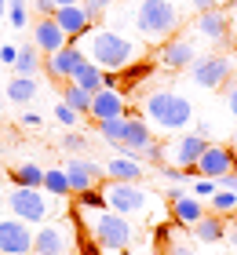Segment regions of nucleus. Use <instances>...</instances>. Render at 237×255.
Wrapping results in <instances>:
<instances>
[{"label":"nucleus","mask_w":237,"mask_h":255,"mask_svg":"<svg viewBox=\"0 0 237 255\" xmlns=\"http://www.w3.org/2000/svg\"><path fill=\"white\" fill-rule=\"evenodd\" d=\"M77 48H84V55H88L95 66L117 69V73H124V69L139 59V44L128 40L124 33H113V29H95V33L88 29L84 40H80Z\"/></svg>","instance_id":"f257e3e1"},{"label":"nucleus","mask_w":237,"mask_h":255,"mask_svg":"<svg viewBox=\"0 0 237 255\" xmlns=\"http://www.w3.org/2000/svg\"><path fill=\"white\" fill-rule=\"evenodd\" d=\"M132 18L146 40H168L179 29V11H175L172 0H139Z\"/></svg>","instance_id":"f03ea898"},{"label":"nucleus","mask_w":237,"mask_h":255,"mask_svg":"<svg viewBox=\"0 0 237 255\" xmlns=\"http://www.w3.org/2000/svg\"><path fill=\"white\" fill-rule=\"evenodd\" d=\"M146 121H153L157 128L164 131H183V128L194 121V106H190V99L179 95V91H153L146 99Z\"/></svg>","instance_id":"7ed1b4c3"},{"label":"nucleus","mask_w":237,"mask_h":255,"mask_svg":"<svg viewBox=\"0 0 237 255\" xmlns=\"http://www.w3.org/2000/svg\"><path fill=\"white\" fill-rule=\"evenodd\" d=\"M88 230H91V237L99 241L102 248H110V252H124L135 241V230L128 223V215L113 212V208H99V212L91 215Z\"/></svg>","instance_id":"20e7f679"},{"label":"nucleus","mask_w":237,"mask_h":255,"mask_svg":"<svg viewBox=\"0 0 237 255\" xmlns=\"http://www.w3.org/2000/svg\"><path fill=\"white\" fill-rule=\"evenodd\" d=\"M47 197H55V193H47V190L40 193V190H29V186H11L7 208H11V215L26 219V223H44L51 215V201Z\"/></svg>","instance_id":"39448f33"},{"label":"nucleus","mask_w":237,"mask_h":255,"mask_svg":"<svg viewBox=\"0 0 237 255\" xmlns=\"http://www.w3.org/2000/svg\"><path fill=\"white\" fill-rule=\"evenodd\" d=\"M106 193V208H113V212H121V215H142L150 208V193L139 186V182H113L110 179V186L102 190Z\"/></svg>","instance_id":"423d86ee"},{"label":"nucleus","mask_w":237,"mask_h":255,"mask_svg":"<svg viewBox=\"0 0 237 255\" xmlns=\"http://www.w3.org/2000/svg\"><path fill=\"white\" fill-rule=\"evenodd\" d=\"M208 149L205 135H175L168 146H161V164H175V168H194L197 157Z\"/></svg>","instance_id":"0eeeda50"},{"label":"nucleus","mask_w":237,"mask_h":255,"mask_svg":"<svg viewBox=\"0 0 237 255\" xmlns=\"http://www.w3.org/2000/svg\"><path fill=\"white\" fill-rule=\"evenodd\" d=\"M33 230L26 219L11 215V219H0V255H29L33 252Z\"/></svg>","instance_id":"6e6552de"},{"label":"nucleus","mask_w":237,"mask_h":255,"mask_svg":"<svg viewBox=\"0 0 237 255\" xmlns=\"http://www.w3.org/2000/svg\"><path fill=\"white\" fill-rule=\"evenodd\" d=\"M84 62H88L84 48H77V44H66V48H58V51H51V55L44 59V73L55 77V80H62V84H69V80H73V73H77Z\"/></svg>","instance_id":"1a4fd4ad"},{"label":"nucleus","mask_w":237,"mask_h":255,"mask_svg":"<svg viewBox=\"0 0 237 255\" xmlns=\"http://www.w3.org/2000/svg\"><path fill=\"white\" fill-rule=\"evenodd\" d=\"M190 73H194V84L216 91V88L227 84V77H230V59L227 55H208V59H197L190 66Z\"/></svg>","instance_id":"9d476101"},{"label":"nucleus","mask_w":237,"mask_h":255,"mask_svg":"<svg viewBox=\"0 0 237 255\" xmlns=\"http://www.w3.org/2000/svg\"><path fill=\"white\" fill-rule=\"evenodd\" d=\"M234 164H237V160H234V153L227 146H208L190 171H194V175H205V179H223L227 171H234Z\"/></svg>","instance_id":"9b49d317"},{"label":"nucleus","mask_w":237,"mask_h":255,"mask_svg":"<svg viewBox=\"0 0 237 255\" xmlns=\"http://www.w3.org/2000/svg\"><path fill=\"white\" fill-rule=\"evenodd\" d=\"M91 18H95V15H91L84 4H69V7H58V11H55V22L62 26V33H66L69 40H80V37H84V33L91 29Z\"/></svg>","instance_id":"f8f14e48"},{"label":"nucleus","mask_w":237,"mask_h":255,"mask_svg":"<svg viewBox=\"0 0 237 255\" xmlns=\"http://www.w3.org/2000/svg\"><path fill=\"white\" fill-rule=\"evenodd\" d=\"M33 252L37 255H66L69 252V230L58 226V223L40 226L37 237H33Z\"/></svg>","instance_id":"ddd939ff"},{"label":"nucleus","mask_w":237,"mask_h":255,"mask_svg":"<svg viewBox=\"0 0 237 255\" xmlns=\"http://www.w3.org/2000/svg\"><path fill=\"white\" fill-rule=\"evenodd\" d=\"M66 175H69V186H73V193H84V190H95L102 179V168L95 164V160H66Z\"/></svg>","instance_id":"4468645a"},{"label":"nucleus","mask_w":237,"mask_h":255,"mask_svg":"<svg viewBox=\"0 0 237 255\" xmlns=\"http://www.w3.org/2000/svg\"><path fill=\"white\" fill-rule=\"evenodd\" d=\"M150 142H153L150 121H146V117H128V124H124V138L117 142V149H121V153H142Z\"/></svg>","instance_id":"2eb2a0df"},{"label":"nucleus","mask_w":237,"mask_h":255,"mask_svg":"<svg viewBox=\"0 0 237 255\" xmlns=\"http://www.w3.org/2000/svg\"><path fill=\"white\" fill-rule=\"evenodd\" d=\"M157 59H161L164 69H190L197 62V51H194L190 40H164V48H161Z\"/></svg>","instance_id":"dca6fc26"},{"label":"nucleus","mask_w":237,"mask_h":255,"mask_svg":"<svg viewBox=\"0 0 237 255\" xmlns=\"http://www.w3.org/2000/svg\"><path fill=\"white\" fill-rule=\"evenodd\" d=\"M91 117L95 121H110V117H124V95L117 88H102L91 95Z\"/></svg>","instance_id":"f3484780"},{"label":"nucleus","mask_w":237,"mask_h":255,"mask_svg":"<svg viewBox=\"0 0 237 255\" xmlns=\"http://www.w3.org/2000/svg\"><path fill=\"white\" fill-rule=\"evenodd\" d=\"M33 44H37L44 55H51V51H58V48H66L69 37L62 33V26L55 22V15H44V18L37 22V40H33Z\"/></svg>","instance_id":"a211bd4d"},{"label":"nucleus","mask_w":237,"mask_h":255,"mask_svg":"<svg viewBox=\"0 0 237 255\" xmlns=\"http://www.w3.org/2000/svg\"><path fill=\"white\" fill-rule=\"evenodd\" d=\"M106 175L113 182H139L142 179V164L135 160V153H121V157L106 160Z\"/></svg>","instance_id":"6ab92c4d"},{"label":"nucleus","mask_w":237,"mask_h":255,"mask_svg":"<svg viewBox=\"0 0 237 255\" xmlns=\"http://www.w3.org/2000/svg\"><path fill=\"white\" fill-rule=\"evenodd\" d=\"M172 219L179 226H194L197 219H205V204H201L197 197H190V193H179L172 201Z\"/></svg>","instance_id":"aec40b11"},{"label":"nucleus","mask_w":237,"mask_h":255,"mask_svg":"<svg viewBox=\"0 0 237 255\" xmlns=\"http://www.w3.org/2000/svg\"><path fill=\"white\" fill-rule=\"evenodd\" d=\"M197 29H201V37H208V40H227V15H223L219 7L216 11H201Z\"/></svg>","instance_id":"412c9836"},{"label":"nucleus","mask_w":237,"mask_h":255,"mask_svg":"<svg viewBox=\"0 0 237 255\" xmlns=\"http://www.w3.org/2000/svg\"><path fill=\"white\" fill-rule=\"evenodd\" d=\"M73 84H80L84 91H91V95H95V91H102V88H106V69H102V66H95V62L88 59V62L73 73Z\"/></svg>","instance_id":"4be33fe9"},{"label":"nucleus","mask_w":237,"mask_h":255,"mask_svg":"<svg viewBox=\"0 0 237 255\" xmlns=\"http://www.w3.org/2000/svg\"><path fill=\"white\" fill-rule=\"evenodd\" d=\"M11 182L15 186H29V190H44V168L26 160V164H15L11 168Z\"/></svg>","instance_id":"5701e85b"},{"label":"nucleus","mask_w":237,"mask_h":255,"mask_svg":"<svg viewBox=\"0 0 237 255\" xmlns=\"http://www.w3.org/2000/svg\"><path fill=\"white\" fill-rule=\"evenodd\" d=\"M7 99L18 102V106H26V102H37V77H15L7 84Z\"/></svg>","instance_id":"b1692460"},{"label":"nucleus","mask_w":237,"mask_h":255,"mask_svg":"<svg viewBox=\"0 0 237 255\" xmlns=\"http://www.w3.org/2000/svg\"><path fill=\"white\" fill-rule=\"evenodd\" d=\"M194 234H197V241H208V245H212V241H219L223 234H227V226H223V215H205V219H197V223H194Z\"/></svg>","instance_id":"393cba45"},{"label":"nucleus","mask_w":237,"mask_h":255,"mask_svg":"<svg viewBox=\"0 0 237 255\" xmlns=\"http://www.w3.org/2000/svg\"><path fill=\"white\" fill-rule=\"evenodd\" d=\"M44 190H47V193H55V197L73 193V186H69V175H66V168H51V171H44Z\"/></svg>","instance_id":"a878e982"},{"label":"nucleus","mask_w":237,"mask_h":255,"mask_svg":"<svg viewBox=\"0 0 237 255\" xmlns=\"http://www.w3.org/2000/svg\"><path fill=\"white\" fill-rule=\"evenodd\" d=\"M212 204V215H237V193L234 190H216L208 197Z\"/></svg>","instance_id":"bb28decb"},{"label":"nucleus","mask_w":237,"mask_h":255,"mask_svg":"<svg viewBox=\"0 0 237 255\" xmlns=\"http://www.w3.org/2000/svg\"><path fill=\"white\" fill-rule=\"evenodd\" d=\"M40 48L33 44V48H18V62H15V73L22 77H37V69H40Z\"/></svg>","instance_id":"cd10ccee"},{"label":"nucleus","mask_w":237,"mask_h":255,"mask_svg":"<svg viewBox=\"0 0 237 255\" xmlns=\"http://www.w3.org/2000/svg\"><path fill=\"white\" fill-rule=\"evenodd\" d=\"M66 106H73L77 113H91V91H84L80 84H73V80H69L66 84Z\"/></svg>","instance_id":"c85d7f7f"},{"label":"nucleus","mask_w":237,"mask_h":255,"mask_svg":"<svg viewBox=\"0 0 237 255\" xmlns=\"http://www.w3.org/2000/svg\"><path fill=\"white\" fill-rule=\"evenodd\" d=\"M95 124H99V135L106 138V142H121V138H124V124H128V113H124V117H110V121H95Z\"/></svg>","instance_id":"c756f323"},{"label":"nucleus","mask_w":237,"mask_h":255,"mask_svg":"<svg viewBox=\"0 0 237 255\" xmlns=\"http://www.w3.org/2000/svg\"><path fill=\"white\" fill-rule=\"evenodd\" d=\"M7 11H11V26L22 29L29 22V11H26V0H7Z\"/></svg>","instance_id":"7c9ffc66"},{"label":"nucleus","mask_w":237,"mask_h":255,"mask_svg":"<svg viewBox=\"0 0 237 255\" xmlns=\"http://www.w3.org/2000/svg\"><path fill=\"white\" fill-rule=\"evenodd\" d=\"M55 117H58V121H62L66 128H73V124L80 121V113H77L73 106H66V102H58V106H55Z\"/></svg>","instance_id":"2f4dec72"},{"label":"nucleus","mask_w":237,"mask_h":255,"mask_svg":"<svg viewBox=\"0 0 237 255\" xmlns=\"http://www.w3.org/2000/svg\"><path fill=\"white\" fill-rule=\"evenodd\" d=\"M80 204L99 212V208H106V193H99V190H84V193H80Z\"/></svg>","instance_id":"473e14b6"},{"label":"nucleus","mask_w":237,"mask_h":255,"mask_svg":"<svg viewBox=\"0 0 237 255\" xmlns=\"http://www.w3.org/2000/svg\"><path fill=\"white\" fill-rule=\"evenodd\" d=\"M84 146H88L84 135H62V149H66V153H80Z\"/></svg>","instance_id":"72a5a7b5"},{"label":"nucleus","mask_w":237,"mask_h":255,"mask_svg":"<svg viewBox=\"0 0 237 255\" xmlns=\"http://www.w3.org/2000/svg\"><path fill=\"white\" fill-rule=\"evenodd\" d=\"M216 190H219V182H216V179H205V175H201V179L194 182V193H197V197H212Z\"/></svg>","instance_id":"f704fd0d"},{"label":"nucleus","mask_w":237,"mask_h":255,"mask_svg":"<svg viewBox=\"0 0 237 255\" xmlns=\"http://www.w3.org/2000/svg\"><path fill=\"white\" fill-rule=\"evenodd\" d=\"M0 62H4V66H15V62H18V48H11V44H0Z\"/></svg>","instance_id":"c9c22d12"},{"label":"nucleus","mask_w":237,"mask_h":255,"mask_svg":"<svg viewBox=\"0 0 237 255\" xmlns=\"http://www.w3.org/2000/svg\"><path fill=\"white\" fill-rule=\"evenodd\" d=\"M216 182H219V190H234L237 193V171H227V175L216 179Z\"/></svg>","instance_id":"e433bc0d"},{"label":"nucleus","mask_w":237,"mask_h":255,"mask_svg":"<svg viewBox=\"0 0 237 255\" xmlns=\"http://www.w3.org/2000/svg\"><path fill=\"white\" fill-rule=\"evenodd\" d=\"M227 106H230V113L237 117V80H234V84H227Z\"/></svg>","instance_id":"4c0bfd02"},{"label":"nucleus","mask_w":237,"mask_h":255,"mask_svg":"<svg viewBox=\"0 0 237 255\" xmlns=\"http://www.w3.org/2000/svg\"><path fill=\"white\" fill-rule=\"evenodd\" d=\"M44 121H40V113H33V110H26L22 113V128H40Z\"/></svg>","instance_id":"58836bf2"},{"label":"nucleus","mask_w":237,"mask_h":255,"mask_svg":"<svg viewBox=\"0 0 237 255\" xmlns=\"http://www.w3.org/2000/svg\"><path fill=\"white\" fill-rule=\"evenodd\" d=\"M84 7L91 11V15H102V11L110 7V0H84Z\"/></svg>","instance_id":"ea45409f"},{"label":"nucleus","mask_w":237,"mask_h":255,"mask_svg":"<svg viewBox=\"0 0 237 255\" xmlns=\"http://www.w3.org/2000/svg\"><path fill=\"white\" fill-rule=\"evenodd\" d=\"M164 255H197V252L190 248V245H168V248H164Z\"/></svg>","instance_id":"a19ab883"},{"label":"nucleus","mask_w":237,"mask_h":255,"mask_svg":"<svg viewBox=\"0 0 237 255\" xmlns=\"http://www.w3.org/2000/svg\"><path fill=\"white\" fill-rule=\"evenodd\" d=\"M33 4H37V11H40V15H55V0H33Z\"/></svg>","instance_id":"79ce46f5"},{"label":"nucleus","mask_w":237,"mask_h":255,"mask_svg":"<svg viewBox=\"0 0 237 255\" xmlns=\"http://www.w3.org/2000/svg\"><path fill=\"white\" fill-rule=\"evenodd\" d=\"M194 7H197V15H201V11H216L219 0H194Z\"/></svg>","instance_id":"37998d69"},{"label":"nucleus","mask_w":237,"mask_h":255,"mask_svg":"<svg viewBox=\"0 0 237 255\" xmlns=\"http://www.w3.org/2000/svg\"><path fill=\"white\" fill-rule=\"evenodd\" d=\"M80 252H84V255H99V241H84Z\"/></svg>","instance_id":"c03bdc74"},{"label":"nucleus","mask_w":237,"mask_h":255,"mask_svg":"<svg viewBox=\"0 0 237 255\" xmlns=\"http://www.w3.org/2000/svg\"><path fill=\"white\" fill-rule=\"evenodd\" d=\"M69 4H80V0H55V7H69Z\"/></svg>","instance_id":"a18cd8bd"},{"label":"nucleus","mask_w":237,"mask_h":255,"mask_svg":"<svg viewBox=\"0 0 237 255\" xmlns=\"http://www.w3.org/2000/svg\"><path fill=\"white\" fill-rule=\"evenodd\" d=\"M4 11H7V0H0V18H4Z\"/></svg>","instance_id":"49530a36"},{"label":"nucleus","mask_w":237,"mask_h":255,"mask_svg":"<svg viewBox=\"0 0 237 255\" xmlns=\"http://www.w3.org/2000/svg\"><path fill=\"white\" fill-rule=\"evenodd\" d=\"M230 230H234V237H237V215H234V223H230Z\"/></svg>","instance_id":"de8ad7c7"},{"label":"nucleus","mask_w":237,"mask_h":255,"mask_svg":"<svg viewBox=\"0 0 237 255\" xmlns=\"http://www.w3.org/2000/svg\"><path fill=\"white\" fill-rule=\"evenodd\" d=\"M0 106H4V91H0Z\"/></svg>","instance_id":"09e8293b"},{"label":"nucleus","mask_w":237,"mask_h":255,"mask_svg":"<svg viewBox=\"0 0 237 255\" xmlns=\"http://www.w3.org/2000/svg\"><path fill=\"white\" fill-rule=\"evenodd\" d=\"M234 248H237V237H234Z\"/></svg>","instance_id":"8fccbe9b"},{"label":"nucleus","mask_w":237,"mask_h":255,"mask_svg":"<svg viewBox=\"0 0 237 255\" xmlns=\"http://www.w3.org/2000/svg\"><path fill=\"white\" fill-rule=\"evenodd\" d=\"M0 175H4V171H0Z\"/></svg>","instance_id":"3c124183"},{"label":"nucleus","mask_w":237,"mask_h":255,"mask_svg":"<svg viewBox=\"0 0 237 255\" xmlns=\"http://www.w3.org/2000/svg\"><path fill=\"white\" fill-rule=\"evenodd\" d=\"M234 4H237V0H234Z\"/></svg>","instance_id":"603ef678"},{"label":"nucleus","mask_w":237,"mask_h":255,"mask_svg":"<svg viewBox=\"0 0 237 255\" xmlns=\"http://www.w3.org/2000/svg\"><path fill=\"white\" fill-rule=\"evenodd\" d=\"M234 18H237V15H234Z\"/></svg>","instance_id":"864d4df0"}]
</instances>
